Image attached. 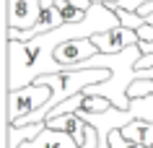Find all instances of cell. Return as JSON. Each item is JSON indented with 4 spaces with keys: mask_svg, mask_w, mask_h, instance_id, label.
Here are the masks:
<instances>
[{
    "mask_svg": "<svg viewBox=\"0 0 153 148\" xmlns=\"http://www.w3.org/2000/svg\"><path fill=\"white\" fill-rule=\"evenodd\" d=\"M8 148H10V146H8Z\"/></svg>",
    "mask_w": 153,
    "mask_h": 148,
    "instance_id": "4fadbf2b",
    "label": "cell"
},
{
    "mask_svg": "<svg viewBox=\"0 0 153 148\" xmlns=\"http://www.w3.org/2000/svg\"><path fill=\"white\" fill-rule=\"evenodd\" d=\"M99 52H101V49L94 44L91 36H81V39H70V42H65V44H60V47L55 49V60L62 62L65 70H78L81 62L91 60L94 55H99Z\"/></svg>",
    "mask_w": 153,
    "mask_h": 148,
    "instance_id": "277c9868",
    "label": "cell"
},
{
    "mask_svg": "<svg viewBox=\"0 0 153 148\" xmlns=\"http://www.w3.org/2000/svg\"><path fill=\"white\" fill-rule=\"evenodd\" d=\"M44 122H47L49 127H55V130L70 132L73 138L78 140V146L83 148V143H86V132H88V122H86L78 112H65V115H57V117H47Z\"/></svg>",
    "mask_w": 153,
    "mask_h": 148,
    "instance_id": "ba28073f",
    "label": "cell"
},
{
    "mask_svg": "<svg viewBox=\"0 0 153 148\" xmlns=\"http://www.w3.org/2000/svg\"><path fill=\"white\" fill-rule=\"evenodd\" d=\"M130 99L132 96H145V94H153V78L151 81H145V78H140V81H132V86L127 89Z\"/></svg>",
    "mask_w": 153,
    "mask_h": 148,
    "instance_id": "8fae6325",
    "label": "cell"
},
{
    "mask_svg": "<svg viewBox=\"0 0 153 148\" xmlns=\"http://www.w3.org/2000/svg\"><path fill=\"white\" fill-rule=\"evenodd\" d=\"M16 148H81V146H78V140L73 138L70 132L55 130V127H49V125H47L36 138L24 140V143L16 146Z\"/></svg>",
    "mask_w": 153,
    "mask_h": 148,
    "instance_id": "52a82bcc",
    "label": "cell"
},
{
    "mask_svg": "<svg viewBox=\"0 0 153 148\" xmlns=\"http://www.w3.org/2000/svg\"><path fill=\"white\" fill-rule=\"evenodd\" d=\"M91 39L101 52L112 55V52H122L132 44H140V34H137V29H130V26H117V29H109V31L94 34Z\"/></svg>",
    "mask_w": 153,
    "mask_h": 148,
    "instance_id": "5b68a950",
    "label": "cell"
},
{
    "mask_svg": "<svg viewBox=\"0 0 153 148\" xmlns=\"http://www.w3.org/2000/svg\"><path fill=\"white\" fill-rule=\"evenodd\" d=\"M52 96V89L42 81H34L24 89L8 91V112H5V122H21L24 117L34 115L39 107H44Z\"/></svg>",
    "mask_w": 153,
    "mask_h": 148,
    "instance_id": "3957f363",
    "label": "cell"
},
{
    "mask_svg": "<svg viewBox=\"0 0 153 148\" xmlns=\"http://www.w3.org/2000/svg\"><path fill=\"white\" fill-rule=\"evenodd\" d=\"M135 13H140V16H148V13H153V3H145V5H140Z\"/></svg>",
    "mask_w": 153,
    "mask_h": 148,
    "instance_id": "7c38bea8",
    "label": "cell"
},
{
    "mask_svg": "<svg viewBox=\"0 0 153 148\" xmlns=\"http://www.w3.org/2000/svg\"><path fill=\"white\" fill-rule=\"evenodd\" d=\"M47 127V122H34V125H13V122H8V140H5V146H10V148H16V146H21L24 140H31V138H36L42 130Z\"/></svg>",
    "mask_w": 153,
    "mask_h": 148,
    "instance_id": "9c48e42d",
    "label": "cell"
},
{
    "mask_svg": "<svg viewBox=\"0 0 153 148\" xmlns=\"http://www.w3.org/2000/svg\"><path fill=\"white\" fill-rule=\"evenodd\" d=\"M112 78V70L109 68H78V70H60V73H47V75H39L36 81L47 83L52 89V96L44 107H39L34 115L24 117L21 122H13V125H34V122H44L49 117V112L55 107H60L62 101L73 99L75 94H81L86 86H96V83Z\"/></svg>",
    "mask_w": 153,
    "mask_h": 148,
    "instance_id": "7a4b0ae2",
    "label": "cell"
},
{
    "mask_svg": "<svg viewBox=\"0 0 153 148\" xmlns=\"http://www.w3.org/2000/svg\"><path fill=\"white\" fill-rule=\"evenodd\" d=\"M42 13V0H8V26L31 29Z\"/></svg>",
    "mask_w": 153,
    "mask_h": 148,
    "instance_id": "8992f818",
    "label": "cell"
},
{
    "mask_svg": "<svg viewBox=\"0 0 153 148\" xmlns=\"http://www.w3.org/2000/svg\"><path fill=\"white\" fill-rule=\"evenodd\" d=\"M122 26V18L117 10H112L106 3H94L81 21H65L47 34H39L29 42H16L8 39L5 47V62H8V91L24 89L34 83L39 75L47 73H60L65 70L62 62L55 60V49L70 39H81V36H94V34L109 31Z\"/></svg>",
    "mask_w": 153,
    "mask_h": 148,
    "instance_id": "6da1fadb",
    "label": "cell"
},
{
    "mask_svg": "<svg viewBox=\"0 0 153 148\" xmlns=\"http://www.w3.org/2000/svg\"><path fill=\"white\" fill-rule=\"evenodd\" d=\"M109 148H153V146H145V143L127 140L120 130H112V132H109Z\"/></svg>",
    "mask_w": 153,
    "mask_h": 148,
    "instance_id": "30bf717a",
    "label": "cell"
}]
</instances>
